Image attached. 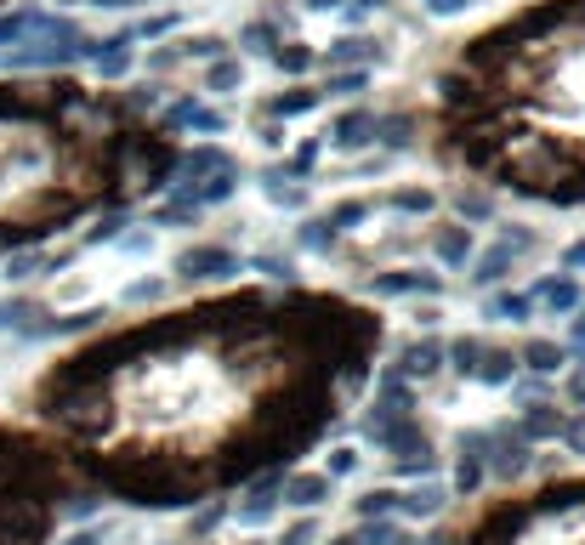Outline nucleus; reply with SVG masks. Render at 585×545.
<instances>
[{
  "mask_svg": "<svg viewBox=\"0 0 585 545\" xmlns=\"http://www.w3.org/2000/svg\"><path fill=\"white\" fill-rule=\"evenodd\" d=\"M392 324L370 296L302 279L216 284L69 335L18 392L80 489L188 517L347 432Z\"/></svg>",
  "mask_w": 585,
  "mask_h": 545,
  "instance_id": "nucleus-1",
  "label": "nucleus"
},
{
  "mask_svg": "<svg viewBox=\"0 0 585 545\" xmlns=\"http://www.w3.org/2000/svg\"><path fill=\"white\" fill-rule=\"evenodd\" d=\"M455 182L540 211H585V0H517L466 29L415 108Z\"/></svg>",
  "mask_w": 585,
  "mask_h": 545,
  "instance_id": "nucleus-2",
  "label": "nucleus"
},
{
  "mask_svg": "<svg viewBox=\"0 0 585 545\" xmlns=\"http://www.w3.org/2000/svg\"><path fill=\"white\" fill-rule=\"evenodd\" d=\"M182 137L154 86L74 69L0 74V262L125 216L171 188Z\"/></svg>",
  "mask_w": 585,
  "mask_h": 545,
  "instance_id": "nucleus-3",
  "label": "nucleus"
},
{
  "mask_svg": "<svg viewBox=\"0 0 585 545\" xmlns=\"http://www.w3.org/2000/svg\"><path fill=\"white\" fill-rule=\"evenodd\" d=\"M426 545H585V460L500 483L421 528Z\"/></svg>",
  "mask_w": 585,
  "mask_h": 545,
  "instance_id": "nucleus-4",
  "label": "nucleus"
},
{
  "mask_svg": "<svg viewBox=\"0 0 585 545\" xmlns=\"http://www.w3.org/2000/svg\"><path fill=\"white\" fill-rule=\"evenodd\" d=\"M103 500L74 483L35 421L0 409V545H57L69 523H91Z\"/></svg>",
  "mask_w": 585,
  "mask_h": 545,
  "instance_id": "nucleus-5",
  "label": "nucleus"
},
{
  "mask_svg": "<svg viewBox=\"0 0 585 545\" xmlns=\"http://www.w3.org/2000/svg\"><path fill=\"white\" fill-rule=\"evenodd\" d=\"M534 250H540V233L534 228H523V222H500L495 228V239L483 250H472V284L478 290H495V284H506L512 273H523V262H529Z\"/></svg>",
  "mask_w": 585,
  "mask_h": 545,
  "instance_id": "nucleus-6",
  "label": "nucleus"
},
{
  "mask_svg": "<svg viewBox=\"0 0 585 545\" xmlns=\"http://www.w3.org/2000/svg\"><path fill=\"white\" fill-rule=\"evenodd\" d=\"M239 267H245V262H239L228 245L199 239V245H188V250L171 256V284H228Z\"/></svg>",
  "mask_w": 585,
  "mask_h": 545,
  "instance_id": "nucleus-7",
  "label": "nucleus"
},
{
  "mask_svg": "<svg viewBox=\"0 0 585 545\" xmlns=\"http://www.w3.org/2000/svg\"><path fill=\"white\" fill-rule=\"evenodd\" d=\"M392 352V364L387 370H398L409 381V387H426V381H438L444 375V335L438 330H421V335H404Z\"/></svg>",
  "mask_w": 585,
  "mask_h": 545,
  "instance_id": "nucleus-8",
  "label": "nucleus"
},
{
  "mask_svg": "<svg viewBox=\"0 0 585 545\" xmlns=\"http://www.w3.org/2000/svg\"><path fill=\"white\" fill-rule=\"evenodd\" d=\"M449 494L455 500H472V494L489 489V438H483V426H472V432H461L455 438V455H449Z\"/></svg>",
  "mask_w": 585,
  "mask_h": 545,
  "instance_id": "nucleus-9",
  "label": "nucleus"
},
{
  "mask_svg": "<svg viewBox=\"0 0 585 545\" xmlns=\"http://www.w3.org/2000/svg\"><path fill=\"white\" fill-rule=\"evenodd\" d=\"M284 517V472H262V477H250L245 489H239V500H233V523L239 528H267V523H279Z\"/></svg>",
  "mask_w": 585,
  "mask_h": 545,
  "instance_id": "nucleus-10",
  "label": "nucleus"
},
{
  "mask_svg": "<svg viewBox=\"0 0 585 545\" xmlns=\"http://www.w3.org/2000/svg\"><path fill=\"white\" fill-rule=\"evenodd\" d=\"M455 506V494H449L444 477H415V483H398V523H438L444 511Z\"/></svg>",
  "mask_w": 585,
  "mask_h": 545,
  "instance_id": "nucleus-11",
  "label": "nucleus"
},
{
  "mask_svg": "<svg viewBox=\"0 0 585 545\" xmlns=\"http://www.w3.org/2000/svg\"><path fill=\"white\" fill-rule=\"evenodd\" d=\"M336 500V477L324 472V466H290L284 472V511H324Z\"/></svg>",
  "mask_w": 585,
  "mask_h": 545,
  "instance_id": "nucleus-12",
  "label": "nucleus"
},
{
  "mask_svg": "<svg viewBox=\"0 0 585 545\" xmlns=\"http://www.w3.org/2000/svg\"><path fill=\"white\" fill-rule=\"evenodd\" d=\"M529 301H534V318L546 313V318H563V313H574L585 301V284H580V273H540V279L529 284Z\"/></svg>",
  "mask_w": 585,
  "mask_h": 545,
  "instance_id": "nucleus-13",
  "label": "nucleus"
},
{
  "mask_svg": "<svg viewBox=\"0 0 585 545\" xmlns=\"http://www.w3.org/2000/svg\"><path fill=\"white\" fill-rule=\"evenodd\" d=\"M563 421H568V409L557 404V398H529V404H517L512 426L523 432V438L534 443V449H557V438H563Z\"/></svg>",
  "mask_w": 585,
  "mask_h": 545,
  "instance_id": "nucleus-14",
  "label": "nucleus"
},
{
  "mask_svg": "<svg viewBox=\"0 0 585 545\" xmlns=\"http://www.w3.org/2000/svg\"><path fill=\"white\" fill-rule=\"evenodd\" d=\"M324 103V86H313V80H296V86H284L279 97H262L256 103V125H279V120H296V114H307V108Z\"/></svg>",
  "mask_w": 585,
  "mask_h": 545,
  "instance_id": "nucleus-15",
  "label": "nucleus"
},
{
  "mask_svg": "<svg viewBox=\"0 0 585 545\" xmlns=\"http://www.w3.org/2000/svg\"><path fill=\"white\" fill-rule=\"evenodd\" d=\"M432 250H438V262H444V273H455V267L472 262V250H478V239H472V222H461V216H438L432 222Z\"/></svg>",
  "mask_w": 585,
  "mask_h": 545,
  "instance_id": "nucleus-16",
  "label": "nucleus"
},
{
  "mask_svg": "<svg viewBox=\"0 0 585 545\" xmlns=\"http://www.w3.org/2000/svg\"><path fill=\"white\" fill-rule=\"evenodd\" d=\"M444 279L438 273H421V267H387L364 284V296H438Z\"/></svg>",
  "mask_w": 585,
  "mask_h": 545,
  "instance_id": "nucleus-17",
  "label": "nucleus"
},
{
  "mask_svg": "<svg viewBox=\"0 0 585 545\" xmlns=\"http://www.w3.org/2000/svg\"><path fill=\"white\" fill-rule=\"evenodd\" d=\"M165 120L177 125L182 137H194V131H222V125H228V114H222V108L216 103H205V97H177V103H165Z\"/></svg>",
  "mask_w": 585,
  "mask_h": 545,
  "instance_id": "nucleus-18",
  "label": "nucleus"
},
{
  "mask_svg": "<svg viewBox=\"0 0 585 545\" xmlns=\"http://www.w3.org/2000/svg\"><path fill=\"white\" fill-rule=\"evenodd\" d=\"M330 142H336V148H370V142H381V114L364 108V103L347 108V114L330 125Z\"/></svg>",
  "mask_w": 585,
  "mask_h": 545,
  "instance_id": "nucleus-19",
  "label": "nucleus"
},
{
  "mask_svg": "<svg viewBox=\"0 0 585 545\" xmlns=\"http://www.w3.org/2000/svg\"><path fill=\"white\" fill-rule=\"evenodd\" d=\"M517 358H523V370H534V375H563L568 364H574L568 341H551V335H529V341L517 347Z\"/></svg>",
  "mask_w": 585,
  "mask_h": 545,
  "instance_id": "nucleus-20",
  "label": "nucleus"
},
{
  "mask_svg": "<svg viewBox=\"0 0 585 545\" xmlns=\"http://www.w3.org/2000/svg\"><path fill=\"white\" fill-rule=\"evenodd\" d=\"M517 370H523V358H517V347H506V341H489L483 347V364H478V387H512Z\"/></svg>",
  "mask_w": 585,
  "mask_h": 545,
  "instance_id": "nucleus-21",
  "label": "nucleus"
},
{
  "mask_svg": "<svg viewBox=\"0 0 585 545\" xmlns=\"http://www.w3.org/2000/svg\"><path fill=\"white\" fill-rule=\"evenodd\" d=\"M483 318H500V324H529V318H534L529 290H506V284H495V296L483 301Z\"/></svg>",
  "mask_w": 585,
  "mask_h": 545,
  "instance_id": "nucleus-22",
  "label": "nucleus"
},
{
  "mask_svg": "<svg viewBox=\"0 0 585 545\" xmlns=\"http://www.w3.org/2000/svg\"><path fill=\"white\" fill-rule=\"evenodd\" d=\"M358 517H398V483H375L353 500V523Z\"/></svg>",
  "mask_w": 585,
  "mask_h": 545,
  "instance_id": "nucleus-23",
  "label": "nucleus"
},
{
  "mask_svg": "<svg viewBox=\"0 0 585 545\" xmlns=\"http://www.w3.org/2000/svg\"><path fill=\"white\" fill-rule=\"evenodd\" d=\"M324 540V523H319V511H296L290 523L273 534V545H319Z\"/></svg>",
  "mask_w": 585,
  "mask_h": 545,
  "instance_id": "nucleus-24",
  "label": "nucleus"
},
{
  "mask_svg": "<svg viewBox=\"0 0 585 545\" xmlns=\"http://www.w3.org/2000/svg\"><path fill=\"white\" fill-rule=\"evenodd\" d=\"M557 449H563L568 460H585V409H568V421H563V438H557Z\"/></svg>",
  "mask_w": 585,
  "mask_h": 545,
  "instance_id": "nucleus-25",
  "label": "nucleus"
},
{
  "mask_svg": "<svg viewBox=\"0 0 585 545\" xmlns=\"http://www.w3.org/2000/svg\"><path fill=\"white\" fill-rule=\"evenodd\" d=\"M358 460H364V455H358L353 443H341V449H330V460H324V472H330V477L341 483L347 472H358Z\"/></svg>",
  "mask_w": 585,
  "mask_h": 545,
  "instance_id": "nucleus-26",
  "label": "nucleus"
},
{
  "mask_svg": "<svg viewBox=\"0 0 585 545\" xmlns=\"http://www.w3.org/2000/svg\"><path fill=\"white\" fill-rule=\"evenodd\" d=\"M563 404L568 409H585V364L574 358V370L563 375Z\"/></svg>",
  "mask_w": 585,
  "mask_h": 545,
  "instance_id": "nucleus-27",
  "label": "nucleus"
},
{
  "mask_svg": "<svg viewBox=\"0 0 585 545\" xmlns=\"http://www.w3.org/2000/svg\"><path fill=\"white\" fill-rule=\"evenodd\" d=\"M568 352H574V358L585 364V301L574 307V313H568Z\"/></svg>",
  "mask_w": 585,
  "mask_h": 545,
  "instance_id": "nucleus-28",
  "label": "nucleus"
},
{
  "mask_svg": "<svg viewBox=\"0 0 585 545\" xmlns=\"http://www.w3.org/2000/svg\"><path fill=\"white\" fill-rule=\"evenodd\" d=\"M256 273H267V279H296V267H290V256H256Z\"/></svg>",
  "mask_w": 585,
  "mask_h": 545,
  "instance_id": "nucleus-29",
  "label": "nucleus"
},
{
  "mask_svg": "<svg viewBox=\"0 0 585 545\" xmlns=\"http://www.w3.org/2000/svg\"><path fill=\"white\" fill-rule=\"evenodd\" d=\"M557 262H563V273H585V239L563 245V256H557Z\"/></svg>",
  "mask_w": 585,
  "mask_h": 545,
  "instance_id": "nucleus-30",
  "label": "nucleus"
},
{
  "mask_svg": "<svg viewBox=\"0 0 585 545\" xmlns=\"http://www.w3.org/2000/svg\"><path fill=\"white\" fill-rule=\"evenodd\" d=\"M57 6H148V0H57Z\"/></svg>",
  "mask_w": 585,
  "mask_h": 545,
  "instance_id": "nucleus-31",
  "label": "nucleus"
},
{
  "mask_svg": "<svg viewBox=\"0 0 585 545\" xmlns=\"http://www.w3.org/2000/svg\"><path fill=\"white\" fill-rule=\"evenodd\" d=\"M461 6H472V0H426V12H461Z\"/></svg>",
  "mask_w": 585,
  "mask_h": 545,
  "instance_id": "nucleus-32",
  "label": "nucleus"
},
{
  "mask_svg": "<svg viewBox=\"0 0 585 545\" xmlns=\"http://www.w3.org/2000/svg\"><path fill=\"white\" fill-rule=\"evenodd\" d=\"M392 545H426V540H421V528H398V534H392Z\"/></svg>",
  "mask_w": 585,
  "mask_h": 545,
  "instance_id": "nucleus-33",
  "label": "nucleus"
},
{
  "mask_svg": "<svg viewBox=\"0 0 585 545\" xmlns=\"http://www.w3.org/2000/svg\"><path fill=\"white\" fill-rule=\"evenodd\" d=\"M319 545H358V534H353V528H341V534H324Z\"/></svg>",
  "mask_w": 585,
  "mask_h": 545,
  "instance_id": "nucleus-34",
  "label": "nucleus"
},
{
  "mask_svg": "<svg viewBox=\"0 0 585 545\" xmlns=\"http://www.w3.org/2000/svg\"><path fill=\"white\" fill-rule=\"evenodd\" d=\"M233 545H273L267 534H245V540H233Z\"/></svg>",
  "mask_w": 585,
  "mask_h": 545,
  "instance_id": "nucleus-35",
  "label": "nucleus"
},
{
  "mask_svg": "<svg viewBox=\"0 0 585 545\" xmlns=\"http://www.w3.org/2000/svg\"><path fill=\"white\" fill-rule=\"evenodd\" d=\"M6 6H12V0H0V12H6Z\"/></svg>",
  "mask_w": 585,
  "mask_h": 545,
  "instance_id": "nucleus-36",
  "label": "nucleus"
}]
</instances>
